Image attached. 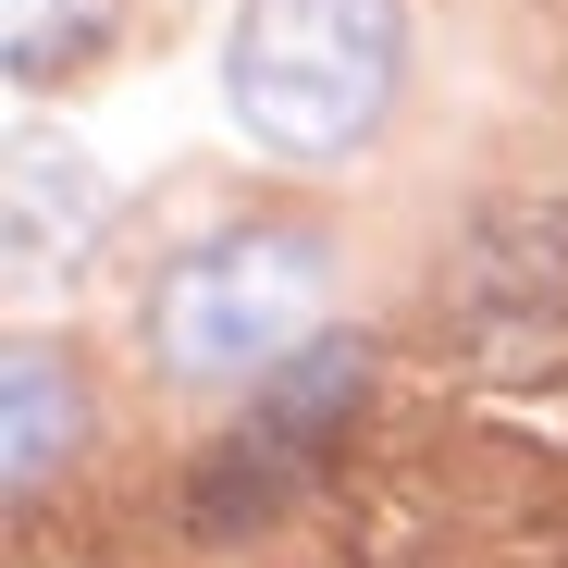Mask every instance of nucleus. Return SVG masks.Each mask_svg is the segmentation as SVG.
<instances>
[{"label":"nucleus","mask_w":568,"mask_h":568,"mask_svg":"<svg viewBox=\"0 0 568 568\" xmlns=\"http://www.w3.org/2000/svg\"><path fill=\"white\" fill-rule=\"evenodd\" d=\"M408 13L396 0H235L223 100L272 161H346L396 112Z\"/></svg>","instance_id":"nucleus-1"},{"label":"nucleus","mask_w":568,"mask_h":568,"mask_svg":"<svg viewBox=\"0 0 568 568\" xmlns=\"http://www.w3.org/2000/svg\"><path fill=\"white\" fill-rule=\"evenodd\" d=\"M334 310V260L297 223H235L211 247H185L149 284V346L173 384H272Z\"/></svg>","instance_id":"nucleus-2"},{"label":"nucleus","mask_w":568,"mask_h":568,"mask_svg":"<svg viewBox=\"0 0 568 568\" xmlns=\"http://www.w3.org/2000/svg\"><path fill=\"white\" fill-rule=\"evenodd\" d=\"M346 396H358V346L334 334V346H310V358H297V371H284V384L260 396L247 445H235V457L211 469V483H199V519H223V507H235V519H247V507H272V495L310 469V433H322Z\"/></svg>","instance_id":"nucleus-3"},{"label":"nucleus","mask_w":568,"mask_h":568,"mask_svg":"<svg viewBox=\"0 0 568 568\" xmlns=\"http://www.w3.org/2000/svg\"><path fill=\"white\" fill-rule=\"evenodd\" d=\"M87 223H100V173L38 136V149L13 161V272H62V260L87 247Z\"/></svg>","instance_id":"nucleus-4"},{"label":"nucleus","mask_w":568,"mask_h":568,"mask_svg":"<svg viewBox=\"0 0 568 568\" xmlns=\"http://www.w3.org/2000/svg\"><path fill=\"white\" fill-rule=\"evenodd\" d=\"M124 0H0V62H13V87L38 74H74L87 50H112Z\"/></svg>","instance_id":"nucleus-5"},{"label":"nucleus","mask_w":568,"mask_h":568,"mask_svg":"<svg viewBox=\"0 0 568 568\" xmlns=\"http://www.w3.org/2000/svg\"><path fill=\"white\" fill-rule=\"evenodd\" d=\"M0 408H13V483L62 469V445H74V371H62L50 346H13V371H0Z\"/></svg>","instance_id":"nucleus-6"}]
</instances>
